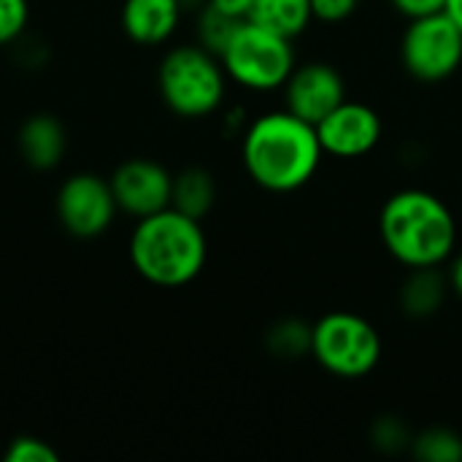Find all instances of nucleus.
<instances>
[{"label": "nucleus", "mask_w": 462, "mask_h": 462, "mask_svg": "<svg viewBox=\"0 0 462 462\" xmlns=\"http://www.w3.org/2000/svg\"><path fill=\"white\" fill-rule=\"evenodd\" d=\"M238 138L249 181L271 195H292L309 187L325 160L317 125L284 106L252 116Z\"/></svg>", "instance_id": "f257e3e1"}, {"label": "nucleus", "mask_w": 462, "mask_h": 462, "mask_svg": "<svg viewBox=\"0 0 462 462\" xmlns=\"http://www.w3.org/2000/svg\"><path fill=\"white\" fill-rule=\"evenodd\" d=\"M457 217L430 189L406 187L393 192L379 211V241L406 271L444 268L457 252Z\"/></svg>", "instance_id": "f03ea898"}, {"label": "nucleus", "mask_w": 462, "mask_h": 462, "mask_svg": "<svg viewBox=\"0 0 462 462\" xmlns=\"http://www.w3.org/2000/svg\"><path fill=\"white\" fill-rule=\"evenodd\" d=\"M127 254L143 282L160 290H179L203 273L208 260V238L200 219L168 206L157 214L135 219Z\"/></svg>", "instance_id": "7ed1b4c3"}, {"label": "nucleus", "mask_w": 462, "mask_h": 462, "mask_svg": "<svg viewBox=\"0 0 462 462\" xmlns=\"http://www.w3.org/2000/svg\"><path fill=\"white\" fill-rule=\"evenodd\" d=\"M230 79L219 54L195 43L171 46L157 65V92L162 106L179 119H206L222 111Z\"/></svg>", "instance_id": "20e7f679"}, {"label": "nucleus", "mask_w": 462, "mask_h": 462, "mask_svg": "<svg viewBox=\"0 0 462 462\" xmlns=\"http://www.w3.org/2000/svg\"><path fill=\"white\" fill-rule=\"evenodd\" d=\"M219 60L230 84L252 95H271L282 92L287 84L298 65V51L292 38L246 19L238 24Z\"/></svg>", "instance_id": "39448f33"}, {"label": "nucleus", "mask_w": 462, "mask_h": 462, "mask_svg": "<svg viewBox=\"0 0 462 462\" xmlns=\"http://www.w3.org/2000/svg\"><path fill=\"white\" fill-rule=\"evenodd\" d=\"M382 355V333L357 311H328L311 325V357L336 379L357 382L371 376L379 368Z\"/></svg>", "instance_id": "423d86ee"}, {"label": "nucleus", "mask_w": 462, "mask_h": 462, "mask_svg": "<svg viewBox=\"0 0 462 462\" xmlns=\"http://www.w3.org/2000/svg\"><path fill=\"white\" fill-rule=\"evenodd\" d=\"M398 57L403 70L420 84L449 81L462 68V30L447 11L422 19H409Z\"/></svg>", "instance_id": "0eeeda50"}, {"label": "nucleus", "mask_w": 462, "mask_h": 462, "mask_svg": "<svg viewBox=\"0 0 462 462\" xmlns=\"http://www.w3.org/2000/svg\"><path fill=\"white\" fill-rule=\"evenodd\" d=\"M54 211L62 230L79 241L100 238L116 219L119 208L111 192V181L100 173H70L54 198Z\"/></svg>", "instance_id": "6e6552de"}, {"label": "nucleus", "mask_w": 462, "mask_h": 462, "mask_svg": "<svg viewBox=\"0 0 462 462\" xmlns=\"http://www.w3.org/2000/svg\"><path fill=\"white\" fill-rule=\"evenodd\" d=\"M317 135L325 157L333 160H363L384 138L382 114L365 100H344L325 119L317 122Z\"/></svg>", "instance_id": "1a4fd4ad"}, {"label": "nucleus", "mask_w": 462, "mask_h": 462, "mask_svg": "<svg viewBox=\"0 0 462 462\" xmlns=\"http://www.w3.org/2000/svg\"><path fill=\"white\" fill-rule=\"evenodd\" d=\"M111 192L119 214L143 219L171 206L173 195V173L149 157H130L114 168L108 176Z\"/></svg>", "instance_id": "9d476101"}, {"label": "nucleus", "mask_w": 462, "mask_h": 462, "mask_svg": "<svg viewBox=\"0 0 462 462\" xmlns=\"http://www.w3.org/2000/svg\"><path fill=\"white\" fill-rule=\"evenodd\" d=\"M344 100L346 79L336 65L325 60L298 62L287 84L282 87V106L311 125L325 119Z\"/></svg>", "instance_id": "9b49d317"}, {"label": "nucleus", "mask_w": 462, "mask_h": 462, "mask_svg": "<svg viewBox=\"0 0 462 462\" xmlns=\"http://www.w3.org/2000/svg\"><path fill=\"white\" fill-rule=\"evenodd\" d=\"M181 0H122L119 27L135 46H165L184 22Z\"/></svg>", "instance_id": "f8f14e48"}, {"label": "nucleus", "mask_w": 462, "mask_h": 462, "mask_svg": "<svg viewBox=\"0 0 462 462\" xmlns=\"http://www.w3.org/2000/svg\"><path fill=\"white\" fill-rule=\"evenodd\" d=\"M16 143L32 171H54L68 152V133L54 114H32L22 122Z\"/></svg>", "instance_id": "ddd939ff"}, {"label": "nucleus", "mask_w": 462, "mask_h": 462, "mask_svg": "<svg viewBox=\"0 0 462 462\" xmlns=\"http://www.w3.org/2000/svg\"><path fill=\"white\" fill-rule=\"evenodd\" d=\"M449 298V282L444 268H417L401 284L398 306L409 319H430L436 317Z\"/></svg>", "instance_id": "4468645a"}, {"label": "nucleus", "mask_w": 462, "mask_h": 462, "mask_svg": "<svg viewBox=\"0 0 462 462\" xmlns=\"http://www.w3.org/2000/svg\"><path fill=\"white\" fill-rule=\"evenodd\" d=\"M249 22L298 41L314 24L311 0H249Z\"/></svg>", "instance_id": "2eb2a0df"}, {"label": "nucleus", "mask_w": 462, "mask_h": 462, "mask_svg": "<svg viewBox=\"0 0 462 462\" xmlns=\"http://www.w3.org/2000/svg\"><path fill=\"white\" fill-rule=\"evenodd\" d=\"M214 203H217V179L211 176V171L192 165L173 176V195H171L173 208L203 222V217L211 214Z\"/></svg>", "instance_id": "dca6fc26"}, {"label": "nucleus", "mask_w": 462, "mask_h": 462, "mask_svg": "<svg viewBox=\"0 0 462 462\" xmlns=\"http://www.w3.org/2000/svg\"><path fill=\"white\" fill-rule=\"evenodd\" d=\"M411 455L420 462H462V436L452 428H425L411 436Z\"/></svg>", "instance_id": "f3484780"}, {"label": "nucleus", "mask_w": 462, "mask_h": 462, "mask_svg": "<svg viewBox=\"0 0 462 462\" xmlns=\"http://www.w3.org/2000/svg\"><path fill=\"white\" fill-rule=\"evenodd\" d=\"M268 349L282 360H298L311 355V325L295 317L279 319L268 330Z\"/></svg>", "instance_id": "a211bd4d"}, {"label": "nucleus", "mask_w": 462, "mask_h": 462, "mask_svg": "<svg viewBox=\"0 0 462 462\" xmlns=\"http://www.w3.org/2000/svg\"><path fill=\"white\" fill-rule=\"evenodd\" d=\"M238 19L217 11L214 5L203 3L198 11H195V41L200 46H206L208 51L214 54H222V49L227 46V41L233 38V32L238 30Z\"/></svg>", "instance_id": "6ab92c4d"}, {"label": "nucleus", "mask_w": 462, "mask_h": 462, "mask_svg": "<svg viewBox=\"0 0 462 462\" xmlns=\"http://www.w3.org/2000/svg\"><path fill=\"white\" fill-rule=\"evenodd\" d=\"M30 22V0H0V46L16 43Z\"/></svg>", "instance_id": "aec40b11"}, {"label": "nucleus", "mask_w": 462, "mask_h": 462, "mask_svg": "<svg viewBox=\"0 0 462 462\" xmlns=\"http://www.w3.org/2000/svg\"><path fill=\"white\" fill-rule=\"evenodd\" d=\"M5 462H57V452L41 441L38 436H16L8 441L5 452H3Z\"/></svg>", "instance_id": "412c9836"}, {"label": "nucleus", "mask_w": 462, "mask_h": 462, "mask_svg": "<svg viewBox=\"0 0 462 462\" xmlns=\"http://www.w3.org/2000/svg\"><path fill=\"white\" fill-rule=\"evenodd\" d=\"M371 439H374V447L382 449V452H401L411 444V436L409 430L403 428L401 420L395 417H382L374 430H371Z\"/></svg>", "instance_id": "4be33fe9"}, {"label": "nucleus", "mask_w": 462, "mask_h": 462, "mask_svg": "<svg viewBox=\"0 0 462 462\" xmlns=\"http://www.w3.org/2000/svg\"><path fill=\"white\" fill-rule=\"evenodd\" d=\"M363 0H311V16L319 24H344L349 22Z\"/></svg>", "instance_id": "5701e85b"}, {"label": "nucleus", "mask_w": 462, "mask_h": 462, "mask_svg": "<svg viewBox=\"0 0 462 462\" xmlns=\"http://www.w3.org/2000/svg\"><path fill=\"white\" fill-rule=\"evenodd\" d=\"M387 3L406 22L409 19H422V16H430V14H441L447 8V0H387Z\"/></svg>", "instance_id": "b1692460"}, {"label": "nucleus", "mask_w": 462, "mask_h": 462, "mask_svg": "<svg viewBox=\"0 0 462 462\" xmlns=\"http://www.w3.org/2000/svg\"><path fill=\"white\" fill-rule=\"evenodd\" d=\"M208 5H214L217 11L238 19V22H246L249 19V0H206Z\"/></svg>", "instance_id": "393cba45"}, {"label": "nucleus", "mask_w": 462, "mask_h": 462, "mask_svg": "<svg viewBox=\"0 0 462 462\" xmlns=\"http://www.w3.org/2000/svg\"><path fill=\"white\" fill-rule=\"evenodd\" d=\"M444 268H447L444 273H447V282H449V292L462 298V252H455Z\"/></svg>", "instance_id": "a878e982"}, {"label": "nucleus", "mask_w": 462, "mask_h": 462, "mask_svg": "<svg viewBox=\"0 0 462 462\" xmlns=\"http://www.w3.org/2000/svg\"><path fill=\"white\" fill-rule=\"evenodd\" d=\"M444 11L452 16V22L462 30V0H447V8Z\"/></svg>", "instance_id": "bb28decb"}]
</instances>
